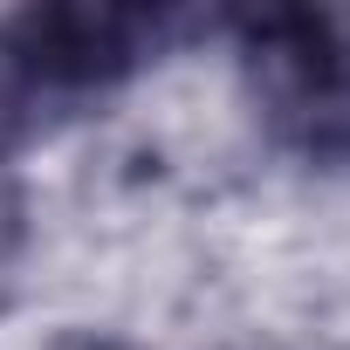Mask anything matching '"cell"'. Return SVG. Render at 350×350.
<instances>
[{"label": "cell", "mask_w": 350, "mask_h": 350, "mask_svg": "<svg viewBox=\"0 0 350 350\" xmlns=\"http://www.w3.org/2000/svg\"><path fill=\"white\" fill-rule=\"evenodd\" d=\"M165 35L158 14H96V8H55V14H21L8 28V62L35 90H96L124 76L137 55H151Z\"/></svg>", "instance_id": "obj_2"}, {"label": "cell", "mask_w": 350, "mask_h": 350, "mask_svg": "<svg viewBox=\"0 0 350 350\" xmlns=\"http://www.w3.org/2000/svg\"><path fill=\"white\" fill-rule=\"evenodd\" d=\"M241 49L275 137L316 165H343L350 158V14L275 8L241 21Z\"/></svg>", "instance_id": "obj_1"}]
</instances>
